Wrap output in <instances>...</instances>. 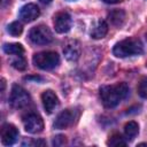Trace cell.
Masks as SVG:
<instances>
[{
    "label": "cell",
    "instance_id": "cell-9",
    "mask_svg": "<svg viewBox=\"0 0 147 147\" xmlns=\"http://www.w3.org/2000/svg\"><path fill=\"white\" fill-rule=\"evenodd\" d=\"M54 28L59 33H67L71 28V17L65 11H60L54 16Z\"/></svg>",
    "mask_w": 147,
    "mask_h": 147
},
{
    "label": "cell",
    "instance_id": "cell-18",
    "mask_svg": "<svg viewBox=\"0 0 147 147\" xmlns=\"http://www.w3.org/2000/svg\"><path fill=\"white\" fill-rule=\"evenodd\" d=\"M7 31L9 32V34H11L14 37H17V36H20L23 32V25H22L21 22L15 21V22H13V23H10L8 25Z\"/></svg>",
    "mask_w": 147,
    "mask_h": 147
},
{
    "label": "cell",
    "instance_id": "cell-24",
    "mask_svg": "<svg viewBox=\"0 0 147 147\" xmlns=\"http://www.w3.org/2000/svg\"><path fill=\"white\" fill-rule=\"evenodd\" d=\"M42 3H45V5H48V3H51L53 0H40Z\"/></svg>",
    "mask_w": 147,
    "mask_h": 147
},
{
    "label": "cell",
    "instance_id": "cell-20",
    "mask_svg": "<svg viewBox=\"0 0 147 147\" xmlns=\"http://www.w3.org/2000/svg\"><path fill=\"white\" fill-rule=\"evenodd\" d=\"M138 94L144 98L147 99V77H144L139 84H138Z\"/></svg>",
    "mask_w": 147,
    "mask_h": 147
},
{
    "label": "cell",
    "instance_id": "cell-19",
    "mask_svg": "<svg viewBox=\"0 0 147 147\" xmlns=\"http://www.w3.org/2000/svg\"><path fill=\"white\" fill-rule=\"evenodd\" d=\"M107 144H108L109 146L118 147V146H125V145H126V141L124 140V138H122L121 134L115 133V134H113V136L109 138V140L107 141Z\"/></svg>",
    "mask_w": 147,
    "mask_h": 147
},
{
    "label": "cell",
    "instance_id": "cell-17",
    "mask_svg": "<svg viewBox=\"0 0 147 147\" xmlns=\"http://www.w3.org/2000/svg\"><path fill=\"white\" fill-rule=\"evenodd\" d=\"M10 63L17 70H24L26 69V65H28L26 60L23 57V55H15V57L10 60Z\"/></svg>",
    "mask_w": 147,
    "mask_h": 147
},
{
    "label": "cell",
    "instance_id": "cell-15",
    "mask_svg": "<svg viewBox=\"0 0 147 147\" xmlns=\"http://www.w3.org/2000/svg\"><path fill=\"white\" fill-rule=\"evenodd\" d=\"M2 49L8 55H22L24 53V48L21 44H5Z\"/></svg>",
    "mask_w": 147,
    "mask_h": 147
},
{
    "label": "cell",
    "instance_id": "cell-23",
    "mask_svg": "<svg viewBox=\"0 0 147 147\" xmlns=\"http://www.w3.org/2000/svg\"><path fill=\"white\" fill-rule=\"evenodd\" d=\"M5 90V79L2 78L1 79V91H3Z\"/></svg>",
    "mask_w": 147,
    "mask_h": 147
},
{
    "label": "cell",
    "instance_id": "cell-4",
    "mask_svg": "<svg viewBox=\"0 0 147 147\" xmlns=\"http://www.w3.org/2000/svg\"><path fill=\"white\" fill-rule=\"evenodd\" d=\"M31 101V98L29 95V93L20 85H13L11 87V92L9 95V103L11 105V107L14 108H24L26 107Z\"/></svg>",
    "mask_w": 147,
    "mask_h": 147
},
{
    "label": "cell",
    "instance_id": "cell-12",
    "mask_svg": "<svg viewBox=\"0 0 147 147\" xmlns=\"http://www.w3.org/2000/svg\"><path fill=\"white\" fill-rule=\"evenodd\" d=\"M41 101H42V106L47 114H52L55 110V108L59 106V99L52 90H47L42 92Z\"/></svg>",
    "mask_w": 147,
    "mask_h": 147
},
{
    "label": "cell",
    "instance_id": "cell-16",
    "mask_svg": "<svg viewBox=\"0 0 147 147\" xmlns=\"http://www.w3.org/2000/svg\"><path fill=\"white\" fill-rule=\"evenodd\" d=\"M138 132H139V126H138V124L136 122L131 121V122H129V123L125 124V126H124V133H125V136H126V138L129 140L134 139L136 136L138 134Z\"/></svg>",
    "mask_w": 147,
    "mask_h": 147
},
{
    "label": "cell",
    "instance_id": "cell-13",
    "mask_svg": "<svg viewBox=\"0 0 147 147\" xmlns=\"http://www.w3.org/2000/svg\"><path fill=\"white\" fill-rule=\"evenodd\" d=\"M108 32V25L103 20L96 21V23L93 25L91 30V37L93 39H101L103 38Z\"/></svg>",
    "mask_w": 147,
    "mask_h": 147
},
{
    "label": "cell",
    "instance_id": "cell-25",
    "mask_svg": "<svg viewBox=\"0 0 147 147\" xmlns=\"http://www.w3.org/2000/svg\"><path fill=\"white\" fill-rule=\"evenodd\" d=\"M146 39H147V33H146Z\"/></svg>",
    "mask_w": 147,
    "mask_h": 147
},
{
    "label": "cell",
    "instance_id": "cell-21",
    "mask_svg": "<svg viewBox=\"0 0 147 147\" xmlns=\"http://www.w3.org/2000/svg\"><path fill=\"white\" fill-rule=\"evenodd\" d=\"M52 144H53V146H63V145L67 144V138L62 134H59V136L54 137Z\"/></svg>",
    "mask_w": 147,
    "mask_h": 147
},
{
    "label": "cell",
    "instance_id": "cell-7",
    "mask_svg": "<svg viewBox=\"0 0 147 147\" xmlns=\"http://www.w3.org/2000/svg\"><path fill=\"white\" fill-rule=\"evenodd\" d=\"M76 119V114L74 110L71 109H65L63 111H61L57 117L55 118V122L53 124V126L57 130H62V129H67L70 125L74 124Z\"/></svg>",
    "mask_w": 147,
    "mask_h": 147
},
{
    "label": "cell",
    "instance_id": "cell-3",
    "mask_svg": "<svg viewBox=\"0 0 147 147\" xmlns=\"http://www.w3.org/2000/svg\"><path fill=\"white\" fill-rule=\"evenodd\" d=\"M36 67L42 70H51L60 63V56L55 52H40L33 55L32 59Z\"/></svg>",
    "mask_w": 147,
    "mask_h": 147
},
{
    "label": "cell",
    "instance_id": "cell-10",
    "mask_svg": "<svg viewBox=\"0 0 147 147\" xmlns=\"http://www.w3.org/2000/svg\"><path fill=\"white\" fill-rule=\"evenodd\" d=\"M18 138V131L13 124H3L1 127V141L6 146H10L16 142Z\"/></svg>",
    "mask_w": 147,
    "mask_h": 147
},
{
    "label": "cell",
    "instance_id": "cell-11",
    "mask_svg": "<svg viewBox=\"0 0 147 147\" xmlns=\"http://www.w3.org/2000/svg\"><path fill=\"white\" fill-rule=\"evenodd\" d=\"M40 11H39V8L37 5L34 3H28L25 6H23L20 10V18L25 22V23H30L32 21H34L38 16H39Z\"/></svg>",
    "mask_w": 147,
    "mask_h": 147
},
{
    "label": "cell",
    "instance_id": "cell-8",
    "mask_svg": "<svg viewBox=\"0 0 147 147\" xmlns=\"http://www.w3.org/2000/svg\"><path fill=\"white\" fill-rule=\"evenodd\" d=\"M63 54L68 61H77L82 54V47L78 40L70 39L63 46Z\"/></svg>",
    "mask_w": 147,
    "mask_h": 147
},
{
    "label": "cell",
    "instance_id": "cell-22",
    "mask_svg": "<svg viewBox=\"0 0 147 147\" xmlns=\"http://www.w3.org/2000/svg\"><path fill=\"white\" fill-rule=\"evenodd\" d=\"M102 1H105L106 3H117V2H119L121 0H102Z\"/></svg>",
    "mask_w": 147,
    "mask_h": 147
},
{
    "label": "cell",
    "instance_id": "cell-1",
    "mask_svg": "<svg viewBox=\"0 0 147 147\" xmlns=\"http://www.w3.org/2000/svg\"><path fill=\"white\" fill-rule=\"evenodd\" d=\"M129 95V86L126 83L115 85H105L100 87V98L105 107L114 108Z\"/></svg>",
    "mask_w": 147,
    "mask_h": 147
},
{
    "label": "cell",
    "instance_id": "cell-14",
    "mask_svg": "<svg viewBox=\"0 0 147 147\" xmlns=\"http://www.w3.org/2000/svg\"><path fill=\"white\" fill-rule=\"evenodd\" d=\"M108 20L110 21V23L117 28H121L124 23H125V20H126V14L124 10L122 9H115V10H111L109 14H108Z\"/></svg>",
    "mask_w": 147,
    "mask_h": 147
},
{
    "label": "cell",
    "instance_id": "cell-6",
    "mask_svg": "<svg viewBox=\"0 0 147 147\" xmlns=\"http://www.w3.org/2000/svg\"><path fill=\"white\" fill-rule=\"evenodd\" d=\"M23 125L26 132L29 133H39L44 129V121L42 118L36 113H29L23 117Z\"/></svg>",
    "mask_w": 147,
    "mask_h": 147
},
{
    "label": "cell",
    "instance_id": "cell-5",
    "mask_svg": "<svg viewBox=\"0 0 147 147\" xmlns=\"http://www.w3.org/2000/svg\"><path fill=\"white\" fill-rule=\"evenodd\" d=\"M29 38L36 45H46L53 40V33L48 26L40 24L30 30Z\"/></svg>",
    "mask_w": 147,
    "mask_h": 147
},
{
    "label": "cell",
    "instance_id": "cell-2",
    "mask_svg": "<svg viewBox=\"0 0 147 147\" xmlns=\"http://www.w3.org/2000/svg\"><path fill=\"white\" fill-rule=\"evenodd\" d=\"M144 52L142 44L137 38H127L119 42H117L114 48L113 53L117 57H127L132 55H140Z\"/></svg>",
    "mask_w": 147,
    "mask_h": 147
}]
</instances>
